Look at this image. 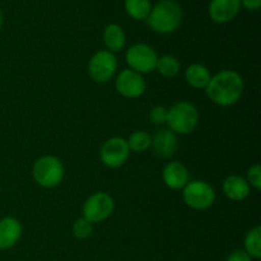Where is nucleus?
Wrapping results in <instances>:
<instances>
[{
    "instance_id": "nucleus-1",
    "label": "nucleus",
    "mask_w": 261,
    "mask_h": 261,
    "mask_svg": "<svg viewBox=\"0 0 261 261\" xmlns=\"http://www.w3.org/2000/svg\"><path fill=\"white\" fill-rule=\"evenodd\" d=\"M245 83L241 74L236 70H221L211 78L205 92L213 103L228 107L237 103L244 94Z\"/></svg>"
},
{
    "instance_id": "nucleus-2",
    "label": "nucleus",
    "mask_w": 261,
    "mask_h": 261,
    "mask_svg": "<svg viewBox=\"0 0 261 261\" xmlns=\"http://www.w3.org/2000/svg\"><path fill=\"white\" fill-rule=\"evenodd\" d=\"M182 9L175 0H161L150 9L147 18L150 30L160 35L172 33L180 27Z\"/></svg>"
},
{
    "instance_id": "nucleus-3",
    "label": "nucleus",
    "mask_w": 261,
    "mask_h": 261,
    "mask_svg": "<svg viewBox=\"0 0 261 261\" xmlns=\"http://www.w3.org/2000/svg\"><path fill=\"white\" fill-rule=\"evenodd\" d=\"M198 124L199 111L191 102L180 101L168 110L167 125L175 134H190L196 129Z\"/></svg>"
},
{
    "instance_id": "nucleus-4",
    "label": "nucleus",
    "mask_w": 261,
    "mask_h": 261,
    "mask_svg": "<svg viewBox=\"0 0 261 261\" xmlns=\"http://www.w3.org/2000/svg\"><path fill=\"white\" fill-rule=\"evenodd\" d=\"M64 173L63 163L55 155H43L33 163V180L41 188L54 189L59 186L63 181Z\"/></svg>"
},
{
    "instance_id": "nucleus-5",
    "label": "nucleus",
    "mask_w": 261,
    "mask_h": 261,
    "mask_svg": "<svg viewBox=\"0 0 261 261\" xmlns=\"http://www.w3.org/2000/svg\"><path fill=\"white\" fill-rule=\"evenodd\" d=\"M182 199L189 208L194 211H205L216 201V191L213 186L201 180L189 181L182 189Z\"/></svg>"
},
{
    "instance_id": "nucleus-6",
    "label": "nucleus",
    "mask_w": 261,
    "mask_h": 261,
    "mask_svg": "<svg viewBox=\"0 0 261 261\" xmlns=\"http://www.w3.org/2000/svg\"><path fill=\"white\" fill-rule=\"evenodd\" d=\"M125 60L129 69L139 74L152 73L155 70L158 55L154 48L145 43H135L127 48L125 54Z\"/></svg>"
},
{
    "instance_id": "nucleus-7",
    "label": "nucleus",
    "mask_w": 261,
    "mask_h": 261,
    "mask_svg": "<svg viewBox=\"0 0 261 261\" xmlns=\"http://www.w3.org/2000/svg\"><path fill=\"white\" fill-rule=\"evenodd\" d=\"M117 70V59L109 50H99L94 54L88 63V73L96 83H107L114 78Z\"/></svg>"
},
{
    "instance_id": "nucleus-8",
    "label": "nucleus",
    "mask_w": 261,
    "mask_h": 261,
    "mask_svg": "<svg viewBox=\"0 0 261 261\" xmlns=\"http://www.w3.org/2000/svg\"><path fill=\"white\" fill-rule=\"evenodd\" d=\"M115 201L111 195L99 191L89 196L83 204V217L91 223H101L112 216Z\"/></svg>"
},
{
    "instance_id": "nucleus-9",
    "label": "nucleus",
    "mask_w": 261,
    "mask_h": 261,
    "mask_svg": "<svg viewBox=\"0 0 261 261\" xmlns=\"http://www.w3.org/2000/svg\"><path fill=\"white\" fill-rule=\"evenodd\" d=\"M99 157L102 163L109 168H119L124 166L130 157V149L126 139L121 137L107 139L102 144Z\"/></svg>"
},
{
    "instance_id": "nucleus-10",
    "label": "nucleus",
    "mask_w": 261,
    "mask_h": 261,
    "mask_svg": "<svg viewBox=\"0 0 261 261\" xmlns=\"http://www.w3.org/2000/svg\"><path fill=\"white\" fill-rule=\"evenodd\" d=\"M116 91L125 98H139L144 94L147 89V83L142 74L132 70V69H124L119 73L115 81Z\"/></svg>"
},
{
    "instance_id": "nucleus-11",
    "label": "nucleus",
    "mask_w": 261,
    "mask_h": 261,
    "mask_svg": "<svg viewBox=\"0 0 261 261\" xmlns=\"http://www.w3.org/2000/svg\"><path fill=\"white\" fill-rule=\"evenodd\" d=\"M241 10V0H212L209 15L216 23L231 22Z\"/></svg>"
},
{
    "instance_id": "nucleus-12",
    "label": "nucleus",
    "mask_w": 261,
    "mask_h": 261,
    "mask_svg": "<svg viewBox=\"0 0 261 261\" xmlns=\"http://www.w3.org/2000/svg\"><path fill=\"white\" fill-rule=\"evenodd\" d=\"M23 233L20 222L14 217L0 219V250H9L18 244Z\"/></svg>"
},
{
    "instance_id": "nucleus-13",
    "label": "nucleus",
    "mask_w": 261,
    "mask_h": 261,
    "mask_svg": "<svg viewBox=\"0 0 261 261\" xmlns=\"http://www.w3.org/2000/svg\"><path fill=\"white\" fill-rule=\"evenodd\" d=\"M155 154L161 158H170L177 150V137L170 129H162L152 137V145Z\"/></svg>"
},
{
    "instance_id": "nucleus-14",
    "label": "nucleus",
    "mask_w": 261,
    "mask_h": 261,
    "mask_svg": "<svg viewBox=\"0 0 261 261\" xmlns=\"http://www.w3.org/2000/svg\"><path fill=\"white\" fill-rule=\"evenodd\" d=\"M163 182L171 190H181L188 185L189 171L181 162H170L162 171Z\"/></svg>"
},
{
    "instance_id": "nucleus-15",
    "label": "nucleus",
    "mask_w": 261,
    "mask_h": 261,
    "mask_svg": "<svg viewBox=\"0 0 261 261\" xmlns=\"http://www.w3.org/2000/svg\"><path fill=\"white\" fill-rule=\"evenodd\" d=\"M223 193L229 200L242 201L250 195V185L242 176L231 175L224 178Z\"/></svg>"
},
{
    "instance_id": "nucleus-16",
    "label": "nucleus",
    "mask_w": 261,
    "mask_h": 261,
    "mask_svg": "<svg viewBox=\"0 0 261 261\" xmlns=\"http://www.w3.org/2000/svg\"><path fill=\"white\" fill-rule=\"evenodd\" d=\"M212 74L203 64H191L185 71V79L190 87L195 89H205L211 82Z\"/></svg>"
},
{
    "instance_id": "nucleus-17",
    "label": "nucleus",
    "mask_w": 261,
    "mask_h": 261,
    "mask_svg": "<svg viewBox=\"0 0 261 261\" xmlns=\"http://www.w3.org/2000/svg\"><path fill=\"white\" fill-rule=\"evenodd\" d=\"M103 42L110 53L115 54L121 51L126 43V36L121 25L111 23L103 31Z\"/></svg>"
},
{
    "instance_id": "nucleus-18",
    "label": "nucleus",
    "mask_w": 261,
    "mask_h": 261,
    "mask_svg": "<svg viewBox=\"0 0 261 261\" xmlns=\"http://www.w3.org/2000/svg\"><path fill=\"white\" fill-rule=\"evenodd\" d=\"M150 9H152L150 0H125V10L133 19H147Z\"/></svg>"
},
{
    "instance_id": "nucleus-19",
    "label": "nucleus",
    "mask_w": 261,
    "mask_h": 261,
    "mask_svg": "<svg viewBox=\"0 0 261 261\" xmlns=\"http://www.w3.org/2000/svg\"><path fill=\"white\" fill-rule=\"evenodd\" d=\"M181 64L178 59L173 55H163L158 58L155 70L165 78H173L180 73Z\"/></svg>"
},
{
    "instance_id": "nucleus-20",
    "label": "nucleus",
    "mask_w": 261,
    "mask_h": 261,
    "mask_svg": "<svg viewBox=\"0 0 261 261\" xmlns=\"http://www.w3.org/2000/svg\"><path fill=\"white\" fill-rule=\"evenodd\" d=\"M245 251L251 256V259L261 257V227L256 226L250 229L245 236Z\"/></svg>"
},
{
    "instance_id": "nucleus-21",
    "label": "nucleus",
    "mask_w": 261,
    "mask_h": 261,
    "mask_svg": "<svg viewBox=\"0 0 261 261\" xmlns=\"http://www.w3.org/2000/svg\"><path fill=\"white\" fill-rule=\"evenodd\" d=\"M126 142L130 152L143 153L149 149L150 145H152V135L144 130H138L130 135Z\"/></svg>"
},
{
    "instance_id": "nucleus-22",
    "label": "nucleus",
    "mask_w": 261,
    "mask_h": 261,
    "mask_svg": "<svg viewBox=\"0 0 261 261\" xmlns=\"http://www.w3.org/2000/svg\"><path fill=\"white\" fill-rule=\"evenodd\" d=\"M93 232V223L86 219L84 217L78 218L73 224V234L78 240H86Z\"/></svg>"
},
{
    "instance_id": "nucleus-23",
    "label": "nucleus",
    "mask_w": 261,
    "mask_h": 261,
    "mask_svg": "<svg viewBox=\"0 0 261 261\" xmlns=\"http://www.w3.org/2000/svg\"><path fill=\"white\" fill-rule=\"evenodd\" d=\"M246 181L249 182L250 188H254L255 190L261 189V166L254 165L247 171Z\"/></svg>"
},
{
    "instance_id": "nucleus-24",
    "label": "nucleus",
    "mask_w": 261,
    "mask_h": 261,
    "mask_svg": "<svg viewBox=\"0 0 261 261\" xmlns=\"http://www.w3.org/2000/svg\"><path fill=\"white\" fill-rule=\"evenodd\" d=\"M167 116H168V109L165 106H154L150 110L149 117L152 120L153 124L155 125H162L165 122H167Z\"/></svg>"
},
{
    "instance_id": "nucleus-25",
    "label": "nucleus",
    "mask_w": 261,
    "mask_h": 261,
    "mask_svg": "<svg viewBox=\"0 0 261 261\" xmlns=\"http://www.w3.org/2000/svg\"><path fill=\"white\" fill-rule=\"evenodd\" d=\"M226 261H252V259L245 250H234L227 256Z\"/></svg>"
},
{
    "instance_id": "nucleus-26",
    "label": "nucleus",
    "mask_w": 261,
    "mask_h": 261,
    "mask_svg": "<svg viewBox=\"0 0 261 261\" xmlns=\"http://www.w3.org/2000/svg\"><path fill=\"white\" fill-rule=\"evenodd\" d=\"M241 7L247 10H257L261 7V0H241Z\"/></svg>"
},
{
    "instance_id": "nucleus-27",
    "label": "nucleus",
    "mask_w": 261,
    "mask_h": 261,
    "mask_svg": "<svg viewBox=\"0 0 261 261\" xmlns=\"http://www.w3.org/2000/svg\"><path fill=\"white\" fill-rule=\"evenodd\" d=\"M2 25H3V14H2V10H0V30H2Z\"/></svg>"
}]
</instances>
